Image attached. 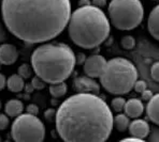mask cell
Listing matches in <instances>:
<instances>
[{"mask_svg": "<svg viewBox=\"0 0 159 142\" xmlns=\"http://www.w3.org/2000/svg\"><path fill=\"white\" fill-rule=\"evenodd\" d=\"M2 19L15 38L39 44L58 36L69 22L70 0H2Z\"/></svg>", "mask_w": 159, "mask_h": 142, "instance_id": "cell-1", "label": "cell"}, {"mask_svg": "<svg viewBox=\"0 0 159 142\" xmlns=\"http://www.w3.org/2000/svg\"><path fill=\"white\" fill-rule=\"evenodd\" d=\"M56 130L67 142H102L113 129V115L101 97L78 93L67 98L55 115Z\"/></svg>", "mask_w": 159, "mask_h": 142, "instance_id": "cell-2", "label": "cell"}, {"mask_svg": "<svg viewBox=\"0 0 159 142\" xmlns=\"http://www.w3.org/2000/svg\"><path fill=\"white\" fill-rule=\"evenodd\" d=\"M30 62L36 75L50 85L67 80L76 64L75 53L62 43H46L37 47Z\"/></svg>", "mask_w": 159, "mask_h": 142, "instance_id": "cell-3", "label": "cell"}, {"mask_svg": "<svg viewBox=\"0 0 159 142\" xmlns=\"http://www.w3.org/2000/svg\"><path fill=\"white\" fill-rule=\"evenodd\" d=\"M111 31L110 22L100 8L93 6H80L70 14L68 32L75 45L93 49L101 45Z\"/></svg>", "mask_w": 159, "mask_h": 142, "instance_id": "cell-4", "label": "cell"}, {"mask_svg": "<svg viewBox=\"0 0 159 142\" xmlns=\"http://www.w3.org/2000/svg\"><path fill=\"white\" fill-rule=\"evenodd\" d=\"M103 89L114 95H124L132 90L138 79V69L131 61L114 58L109 61L99 76Z\"/></svg>", "mask_w": 159, "mask_h": 142, "instance_id": "cell-5", "label": "cell"}, {"mask_svg": "<svg viewBox=\"0 0 159 142\" xmlns=\"http://www.w3.org/2000/svg\"><path fill=\"white\" fill-rule=\"evenodd\" d=\"M107 12L114 27L127 31L135 29L144 17V8L140 0H112Z\"/></svg>", "mask_w": 159, "mask_h": 142, "instance_id": "cell-6", "label": "cell"}, {"mask_svg": "<svg viewBox=\"0 0 159 142\" xmlns=\"http://www.w3.org/2000/svg\"><path fill=\"white\" fill-rule=\"evenodd\" d=\"M11 136L17 142H40L45 138V127L37 115L20 113L12 124Z\"/></svg>", "mask_w": 159, "mask_h": 142, "instance_id": "cell-7", "label": "cell"}, {"mask_svg": "<svg viewBox=\"0 0 159 142\" xmlns=\"http://www.w3.org/2000/svg\"><path fill=\"white\" fill-rule=\"evenodd\" d=\"M84 73L90 78H98L101 75L104 66L107 64V60L101 55H93L86 58L84 61Z\"/></svg>", "mask_w": 159, "mask_h": 142, "instance_id": "cell-8", "label": "cell"}, {"mask_svg": "<svg viewBox=\"0 0 159 142\" xmlns=\"http://www.w3.org/2000/svg\"><path fill=\"white\" fill-rule=\"evenodd\" d=\"M73 89L79 93H93L98 94L100 92V85L93 78L88 76L86 77H78L73 80Z\"/></svg>", "mask_w": 159, "mask_h": 142, "instance_id": "cell-9", "label": "cell"}, {"mask_svg": "<svg viewBox=\"0 0 159 142\" xmlns=\"http://www.w3.org/2000/svg\"><path fill=\"white\" fill-rule=\"evenodd\" d=\"M18 58V52L12 44L0 45V64L11 65L15 63Z\"/></svg>", "mask_w": 159, "mask_h": 142, "instance_id": "cell-10", "label": "cell"}, {"mask_svg": "<svg viewBox=\"0 0 159 142\" xmlns=\"http://www.w3.org/2000/svg\"><path fill=\"white\" fill-rule=\"evenodd\" d=\"M130 135L133 137L144 140L147 136L149 135V125L147 124L146 121L141 120V119H135L131 123H129L128 126Z\"/></svg>", "mask_w": 159, "mask_h": 142, "instance_id": "cell-11", "label": "cell"}, {"mask_svg": "<svg viewBox=\"0 0 159 142\" xmlns=\"http://www.w3.org/2000/svg\"><path fill=\"white\" fill-rule=\"evenodd\" d=\"M123 110L125 111V115L127 116L132 119H137L143 115L144 105L142 103L141 99L131 98V99H128L125 103Z\"/></svg>", "mask_w": 159, "mask_h": 142, "instance_id": "cell-12", "label": "cell"}, {"mask_svg": "<svg viewBox=\"0 0 159 142\" xmlns=\"http://www.w3.org/2000/svg\"><path fill=\"white\" fill-rule=\"evenodd\" d=\"M148 32L155 40H159V8L156 6L151 11L147 19Z\"/></svg>", "mask_w": 159, "mask_h": 142, "instance_id": "cell-13", "label": "cell"}, {"mask_svg": "<svg viewBox=\"0 0 159 142\" xmlns=\"http://www.w3.org/2000/svg\"><path fill=\"white\" fill-rule=\"evenodd\" d=\"M148 104L146 106V113L148 119L154 124H159V95L155 94L148 99Z\"/></svg>", "mask_w": 159, "mask_h": 142, "instance_id": "cell-14", "label": "cell"}, {"mask_svg": "<svg viewBox=\"0 0 159 142\" xmlns=\"http://www.w3.org/2000/svg\"><path fill=\"white\" fill-rule=\"evenodd\" d=\"M4 111L11 118H16L20 113H23L24 105L20 99H10L9 102H7L6 106H4Z\"/></svg>", "mask_w": 159, "mask_h": 142, "instance_id": "cell-15", "label": "cell"}, {"mask_svg": "<svg viewBox=\"0 0 159 142\" xmlns=\"http://www.w3.org/2000/svg\"><path fill=\"white\" fill-rule=\"evenodd\" d=\"M7 87H8L9 91L13 93H18L20 91L24 90L25 88V82L24 78L20 77L18 74L16 75H11L7 80Z\"/></svg>", "mask_w": 159, "mask_h": 142, "instance_id": "cell-16", "label": "cell"}, {"mask_svg": "<svg viewBox=\"0 0 159 142\" xmlns=\"http://www.w3.org/2000/svg\"><path fill=\"white\" fill-rule=\"evenodd\" d=\"M129 116L125 113H119L116 116H113V127H115L118 132H125L129 126Z\"/></svg>", "mask_w": 159, "mask_h": 142, "instance_id": "cell-17", "label": "cell"}, {"mask_svg": "<svg viewBox=\"0 0 159 142\" xmlns=\"http://www.w3.org/2000/svg\"><path fill=\"white\" fill-rule=\"evenodd\" d=\"M68 91V87L66 83L62 81V82H58V83H53L50 87V93L53 97L56 98H59L62 97Z\"/></svg>", "mask_w": 159, "mask_h": 142, "instance_id": "cell-18", "label": "cell"}, {"mask_svg": "<svg viewBox=\"0 0 159 142\" xmlns=\"http://www.w3.org/2000/svg\"><path fill=\"white\" fill-rule=\"evenodd\" d=\"M121 46L127 50H131L135 46V40L131 36H125L121 39Z\"/></svg>", "mask_w": 159, "mask_h": 142, "instance_id": "cell-19", "label": "cell"}, {"mask_svg": "<svg viewBox=\"0 0 159 142\" xmlns=\"http://www.w3.org/2000/svg\"><path fill=\"white\" fill-rule=\"evenodd\" d=\"M125 98H123V97H115V98L112 99L111 102V107L113 108L114 111H116V112H120V111H123L124 109V106H125Z\"/></svg>", "mask_w": 159, "mask_h": 142, "instance_id": "cell-20", "label": "cell"}, {"mask_svg": "<svg viewBox=\"0 0 159 142\" xmlns=\"http://www.w3.org/2000/svg\"><path fill=\"white\" fill-rule=\"evenodd\" d=\"M17 74L20 76L22 78L24 79H28L30 78V76H31L32 74V71H31V67H30V65L28 64H22L20 67H18L17 69Z\"/></svg>", "mask_w": 159, "mask_h": 142, "instance_id": "cell-21", "label": "cell"}, {"mask_svg": "<svg viewBox=\"0 0 159 142\" xmlns=\"http://www.w3.org/2000/svg\"><path fill=\"white\" fill-rule=\"evenodd\" d=\"M30 85H31L32 88L36 89V90H41V89H44V88H45V82H44V81L42 80L40 77H38L37 75L32 78L31 83H30Z\"/></svg>", "mask_w": 159, "mask_h": 142, "instance_id": "cell-22", "label": "cell"}, {"mask_svg": "<svg viewBox=\"0 0 159 142\" xmlns=\"http://www.w3.org/2000/svg\"><path fill=\"white\" fill-rule=\"evenodd\" d=\"M147 88V85H146V82L145 81H143V80H135V82H134V85H133V88L132 89H134L135 92H138V93H141L142 91H144Z\"/></svg>", "mask_w": 159, "mask_h": 142, "instance_id": "cell-23", "label": "cell"}, {"mask_svg": "<svg viewBox=\"0 0 159 142\" xmlns=\"http://www.w3.org/2000/svg\"><path fill=\"white\" fill-rule=\"evenodd\" d=\"M151 76L155 81H159V63L155 62L151 67Z\"/></svg>", "mask_w": 159, "mask_h": 142, "instance_id": "cell-24", "label": "cell"}, {"mask_svg": "<svg viewBox=\"0 0 159 142\" xmlns=\"http://www.w3.org/2000/svg\"><path fill=\"white\" fill-rule=\"evenodd\" d=\"M9 118L6 115H0V130H4L9 126Z\"/></svg>", "mask_w": 159, "mask_h": 142, "instance_id": "cell-25", "label": "cell"}, {"mask_svg": "<svg viewBox=\"0 0 159 142\" xmlns=\"http://www.w3.org/2000/svg\"><path fill=\"white\" fill-rule=\"evenodd\" d=\"M26 111H27V113H30V115H38V113H39V108H38V106H37V105L30 104V105H28V106H27Z\"/></svg>", "mask_w": 159, "mask_h": 142, "instance_id": "cell-26", "label": "cell"}, {"mask_svg": "<svg viewBox=\"0 0 159 142\" xmlns=\"http://www.w3.org/2000/svg\"><path fill=\"white\" fill-rule=\"evenodd\" d=\"M141 95H142V99H143V101H148V99H151L152 98V96H153V92H152L151 90H148L146 88L145 90L144 91H142L141 92Z\"/></svg>", "mask_w": 159, "mask_h": 142, "instance_id": "cell-27", "label": "cell"}, {"mask_svg": "<svg viewBox=\"0 0 159 142\" xmlns=\"http://www.w3.org/2000/svg\"><path fill=\"white\" fill-rule=\"evenodd\" d=\"M55 115H56V111L54 109H48V110L45 111L44 113V116L48 121H52V120H55Z\"/></svg>", "mask_w": 159, "mask_h": 142, "instance_id": "cell-28", "label": "cell"}, {"mask_svg": "<svg viewBox=\"0 0 159 142\" xmlns=\"http://www.w3.org/2000/svg\"><path fill=\"white\" fill-rule=\"evenodd\" d=\"M93 6H97V8H103L107 6V0H92Z\"/></svg>", "mask_w": 159, "mask_h": 142, "instance_id": "cell-29", "label": "cell"}, {"mask_svg": "<svg viewBox=\"0 0 159 142\" xmlns=\"http://www.w3.org/2000/svg\"><path fill=\"white\" fill-rule=\"evenodd\" d=\"M85 59H86V56L84 55V53L79 52L78 55H75V62L78 64H83L84 61H85Z\"/></svg>", "mask_w": 159, "mask_h": 142, "instance_id": "cell-30", "label": "cell"}, {"mask_svg": "<svg viewBox=\"0 0 159 142\" xmlns=\"http://www.w3.org/2000/svg\"><path fill=\"white\" fill-rule=\"evenodd\" d=\"M7 40V33H6V29H4V27L2 26L1 24H0V43H2V42H4Z\"/></svg>", "mask_w": 159, "mask_h": 142, "instance_id": "cell-31", "label": "cell"}, {"mask_svg": "<svg viewBox=\"0 0 159 142\" xmlns=\"http://www.w3.org/2000/svg\"><path fill=\"white\" fill-rule=\"evenodd\" d=\"M6 86H7V79L4 77V75L0 74V91L3 90L6 88Z\"/></svg>", "mask_w": 159, "mask_h": 142, "instance_id": "cell-32", "label": "cell"}, {"mask_svg": "<svg viewBox=\"0 0 159 142\" xmlns=\"http://www.w3.org/2000/svg\"><path fill=\"white\" fill-rule=\"evenodd\" d=\"M92 2L90 0H80L79 1V6H90Z\"/></svg>", "mask_w": 159, "mask_h": 142, "instance_id": "cell-33", "label": "cell"}, {"mask_svg": "<svg viewBox=\"0 0 159 142\" xmlns=\"http://www.w3.org/2000/svg\"><path fill=\"white\" fill-rule=\"evenodd\" d=\"M121 141H143V140L132 136V137H127V138H125V139H121Z\"/></svg>", "mask_w": 159, "mask_h": 142, "instance_id": "cell-34", "label": "cell"}, {"mask_svg": "<svg viewBox=\"0 0 159 142\" xmlns=\"http://www.w3.org/2000/svg\"><path fill=\"white\" fill-rule=\"evenodd\" d=\"M26 91H27L28 93H31L32 91H34V88H32V86H31V85L28 86V87L26 88Z\"/></svg>", "mask_w": 159, "mask_h": 142, "instance_id": "cell-35", "label": "cell"}, {"mask_svg": "<svg viewBox=\"0 0 159 142\" xmlns=\"http://www.w3.org/2000/svg\"><path fill=\"white\" fill-rule=\"evenodd\" d=\"M1 1H2V0H0V8H1Z\"/></svg>", "mask_w": 159, "mask_h": 142, "instance_id": "cell-36", "label": "cell"}, {"mask_svg": "<svg viewBox=\"0 0 159 142\" xmlns=\"http://www.w3.org/2000/svg\"><path fill=\"white\" fill-rule=\"evenodd\" d=\"M0 108H1V102H0Z\"/></svg>", "mask_w": 159, "mask_h": 142, "instance_id": "cell-37", "label": "cell"}, {"mask_svg": "<svg viewBox=\"0 0 159 142\" xmlns=\"http://www.w3.org/2000/svg\"><path fill=\"white\" fill-rule=\"evenodd\" d=\"M153 1H158V0H153Z\"/></svg>", "mask_w": 159, "mask_h": 142, "instance_id": "cell-38", "label": "cell"}, {"mask_svg": "<svg viewBox=\"0 0 159 142\" xmlns=\"http://www.w3.org/2000/svg\"><path fill=\"white\" fill-rule=\"evenodd\" d=\"M0 140H1V138H0Z\"/></svg>", "mask_w": 159, "mask_h": 142, "instance_id": "cell-39", "label": "cell"}]
</instances>
